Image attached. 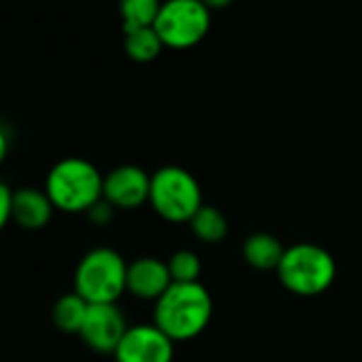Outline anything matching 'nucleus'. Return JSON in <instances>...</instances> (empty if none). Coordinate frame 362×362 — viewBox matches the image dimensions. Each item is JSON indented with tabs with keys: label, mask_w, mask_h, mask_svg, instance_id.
Wrapping results in <instances>:
<instances>
[{
	"label": "nucleus",
	"mask_w": 362,
	"mask_h": 362,
	"mask_svg": "<svg viewBox=\"0 0 362 362\" xmlns=\"http://www.w3.org/2000/svg\"><path fill=\"white\" fill-rule=\"evenodd\" d=\"M214 313V300L207 288L194 284H170L156 300V326L173 341H188L201 334Z\"/></svg>",
	"instance_id": "1"
},
{
	"label": "nucleus",
	"mask_w": 362,
	"mask_h": 362,
	"mask_svg": "<svg viewBox=\"0 0 362 362\" xmlns=\"http://www.w3.org/2000/svg\"><path fill=\"white\" fill-rule=\"evenodd\" d=\"M105 177L83 158H64L52 166L45 179V192L56 209L64 214H88L103 201Z\"/></svg>",
	"instance_id": "2"
},
{
	"label": "nucleus",
	"mask_w": 362,
	"mask_h": 362,
	"mask_svg": "<svg viewBox=\"0 0 362 362\" xmlns=\"http://www.w3.org/2000/svg\"><path fill=\"white\" fill-rule=\"evenodd\" d=\"M277 275L292 294L317 296L332 286L337 264L324 247L313 243H296L284 252Z\"/></svg>",
	"instance_id": "3"
},
{
	"label": "nucleus",
	"mask_w": 362,
	"mask_h": 362,
	"mask_svg": "<svg viewBox=\"0 0 362 362\" xmlns=\"http://www.w3.org/2000/svg\"><path fill=\"white\" fill-rule=\"evenodd\" d=\"M128 264L111 247L88 252L75 271V292L90 305L115 303L126 292Z\"/></svg>",
	"instance_id": "4"
},
{
	"label": "nucleus",
	"mask_w": 362,
	"mask_h": 362,
	"mask_svg": "<svg viewBox=\"0 0 362 362\" xmlns=\"http://www.w3.org/2000/svg\"><path fill=\"white\" fill-rule=\"evenodd\" d=\"M149 203L168 222H190L203 207V194L192 173L179 166H164L151 175Z\"/></svg>",
	"instance_id": "5"
},
{
	"label": "nucleus",
	"mask_w": 362,
	"mask_h": 362,
	"mask_svg": "<svg viewBox=\"0 0 362 362\" xmlns=\"http://www.w3.org/2000/svg\"><path fill=\"white\" fill-rule=\"evenodd\" d=\"M211 16L201 0H168L153 24L160 41L173 49H188L205 39Z\"/></svg>",
	"instance_id": "6"
},
{
	"label": "nucleus",
	"mask_w": 362,
	"mask_h": 362,
	"mask_svg": "<svg viewBox=\"0 0 362 362\" xmlns=\"http://www.w3.org/2000/svg\"><path fill=\"white\" fill-rule=\"evenodd\" d=\"M173 339L156 324H139L126 330L117 349L115 362H173Z\"/></svg>",
	"instance_id": "7"
},
{
	"label": "nucleus",
	"mask_w": 362,
	"mask_h": 362,
	"mask_svg": "<svg viewBox=\"0 0 362 362\" xmlns=\"http://www.w3.org/2000/svg\"><path fill=\"white\" fill-rule=\"evenodd\" d=\"M126 317L117 309L115 303L107 305H90L86 322L81 326V339L88 347L100 354H113L126 334Z\"/></svg>",
	"instance_id": "8"
},
{
	"label": "nucleus",
	"mask_w": 362,
	"mask_h": 362,
	"mask_svg": "<svg viewBox=\"0 0 362 362\" xmlns=\"http://www.w3.org/2000/svg\"><path fill=\"white\" fill-rule=\"evenodd\" d=\"M151 177L132 164L113 168L103 184V199L117 209H136L149 201Z\"/></svg>",
	"instance_id": "9"
},
{
	"label": "nucleus",
	"mask_w": 362,
	"mask_h": 362,
	"mask_svg": "<svg viewBox=\"0 0 362 362\" xmlns=\"http://www.w3.org/2000/svg\"><path fill=\"white\" fill-rule=\"evenodd\" d=\"M173 279L166 262L156 258H139L128 264L126 290L145 300H158L168 288Z\"/></svg>",
	"instance_id": "10"
},
{
	"label": "nucleus",
	"mask_w": 362,
	"mask_h": 362,
	"mask_svg": "<svg viewBox=\"0 0 362 362\" xmlns=\"http://www.w3.org/2000/svg\"><path fill=\"white\" fill-rule=\"evenodd\" d=\"M54 203L45 190L39 188H20L13 192L11 220L24 230H41L49 224L54 214Z\"/></svg>",
	"instance_id": "11"
},
{
	"label": "nucleus",
	"mask_w": 362,
	"mask_h": 362,
	"mask_svg": "<svg viewBox=\"0 0 362 362\" xmlns=\"http://www.w3.org/2000/svg\"><path fill=\"white\" fill-rule=\"evenodd\" d=\"M284 247L281 243L267 233H258L247 237L245 245H243V256L245 260L260 271H269V269H277L281 258H284Z\"/></svg>",
	"instance_id": "12"
},
{
	"label": "nucleus",
	"mask_w": 362,
	"mask_h": 362,
	"mask_svg": "<svg viewBox=\"0 0 362 362\" xmlns=\"http://www.w3.org/2000/svg\"><path fill=\"white\" fill-rule=\"evenodd\" d=\"M90 303L86 298H81L77 292L64 294L62 298H58V303L54 305V324L62 330V332H81V326L86 322Z\"/></svg>",
	"instance_id": "13"
},
{
	"label": "nucleus",
	"mask_w": 362,
	"mask_h": 362,
	"mask_svg": "<svg viewBox=\"0 0 362 362\" xmlns=\"http://www.w3.org/2000/svg\"><path fill=\"white\" fill-rule=\"evenodd\" d=\"M190 228L192 233L205 241V243H218L226 237L228 233V222L224 218V214L216 207H209V205H203L194 218L190 220Z\"/></svg>",
	"instance_id": "14"
},
{
	"label": "nucleus",
	"mask_w": 362,
	"mask_h": 362,
	"mask_svg": "<svg viewBox=\"0 0 362 362\" xmlns=\"http://www.w3.org/2000/svg\"><path fill=\"white\" fill-rule=\"evenodd\" d=\"M122 18L124 33H132L139 28H153L160 16V0H122Z\"/></svg>",
	"instance_id": "15"
},
{
	"label": "nucleus",
	"mask_w": 362,
	"mask_h": 362,
	"mask_svg": "<svg viewBox=\"0 0 362 362\" xmlns=\"http://www.w3.org/2000/svg\"><path fill=\"white\" fill-rule=\"evenodd\" d=\"M164 43L160 41L156 28H139L132 33H126V54L134 62H151L158 58Z\"/></svg>",
	"instance_id": "16"
},
{
	"label": "nucleus",
	"mask_w": 362,
	"mask_h": 362,
	"mask_svg": "<svg viewBox=\"0 0 362 362\" xmlns=\"http://www.w3.org/2000/svg\"><path fill=\"white\" fill-rule=\"evenodd\" d=\"M168 273H170V279L173 284H194L199 281V275H201V260L194 252L190 250H179L175 252L168 262Z\"/></svg>",
	"instance_id": "17"
},
{
	"label": "nucleus",
	"mask_w": 362,
	"mask_h": 362,
	"mask_svg": "<svg viewBox=\"0 0 362 362\" xmlns=\"http://www.w3.org/2000/svg\"><path fill=\"white\" fill-rule=\"evenodd\" d=\"M11 209H13V192L5 181H0V233L11 222Z\"/></svg>",
	"instance_id": "18"
},
{
	"label": "nucleus",
	"mask_w": 362,
	"mask_h": 362,
	"mask_svg": "<svg viewBox=\"0 0 362 362\" xmlns=\"http://www.w3.org/2000/svg\"><path fill=\"white\" fill-rule=\"evenodd\" d=\"M113 209H115V207H111V205L103 199V201H98V203L88 211V216H90V220H92L96 226H105V224H109V222H111V218H113Z\"/></svg>",
	"instance_id": "19"
},
{
	"label": "nucleus",
	"mask_w": 362,
	"mask_h": 362,
	"mask_svg": "<svg viewBox=\"0 0 362 362\" xmlns=\"http://www.w3.org/2000/svg\"><path fill=\"white\" fill-rule=\"evenodd\" d=\"M7 153H9V134L0 126V164L7 160Z\"/></svg>",
	"instance_id": "20"
},
{
	"label": "nucleus",
	"mask_w": 362,
	"mask_h": 362,
	"mask_svg": "<svg viewBox=\"0 0 362 362\" xmlns=\"http://www.w3.org/2000/svg\"><path fill=\"white\" fill-rule=\"evenodd\" d=\"M207 9H224L230 5V0H201Z\"/></svg>",
	"instance_id": "21"
}]
</instances>
